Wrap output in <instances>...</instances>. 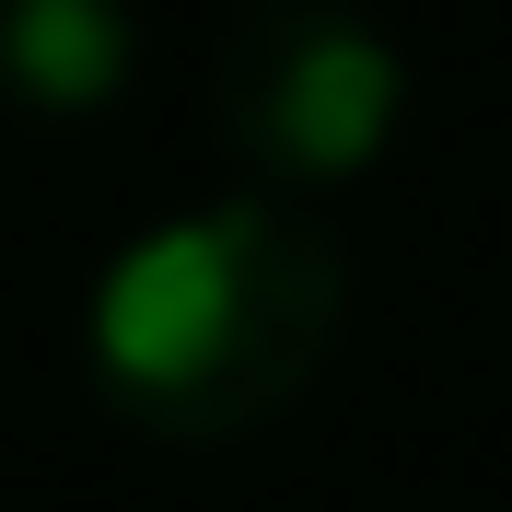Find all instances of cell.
Here are the masks:
<instances>
[{
    "label": "cell",
    "instance_id": "obj_1",
    "mask_svg": "<svg viewBox=\"0 0 512 512\" xmlns=\"http://www.w3.org/2000/svg\"><path fill=\"white\" fill-rule=\"evenodd\" d=\"M350 268L303 198H210L175 210L94 280V384L152 443H233L280 419L338 350Z\"/></svg>",
    "mask_w": 512,
    "mask_h": 512
},
{
    "label": "cell",
    "instance_id": "obj_2",
    "mask_svg": "<svg viewBox=\"0 0 512 512\" xmlns=\"http://www.w3.org/2000/svg\"><path fill=\"white\" fill-rule=\"evenodd\" d=\"M408 70L350 0H245L210 47V128L268 198H315L373 175L396 140Z\"/></svg>",
    "mask_w": 512,
    "mask_h": 512
},
{
    "label": "cell",
    "instance_id": "obj_3",
    "mask_svg": "<svg viewBox=\"0 0 512 512\" xmlns=\"http://www.w3.org/2000/svg\"><path fill=\"white\" fill-rule=\"evenodd\" d=\"M140 24L128 0H0V94L47 117H94L128 94Z\"/></svg>",
    "mask_w": 512,
    "mask_h": 512
}]
</instances>
